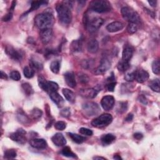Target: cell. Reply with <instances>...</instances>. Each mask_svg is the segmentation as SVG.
Masks as SVG:
<instances>
[{
	"mask_svg": "<svg viewBox=\"0 0 160 160\" xmlns=\"http://www.w3.org/2000/svg\"><path fill=\"white\" fill-rule=\"evenodd\" d=\"M139 101H140L141 103H143V105H147V103H148V101H147V98H145L144 96H140V100Z\"/></svg>",
	"mask_w": 160,
	"mask_h": 160,
	"instance_id": "f907efd6",
	"label": "cell"
},
{
	"mask_svg": "<svg viewBox=\"0 0 160 160\" xmlns=\"http://www.w3.org/2000/svg\"><path fill=\"white\" fill-rule=\"evenodd\" d=\"M159 80L158 79L151 80L149 83L150 88L155 92L159 93L160 91V87H159Z\"/></svg>",
	"mask_w": 160,
	"mask_h": 160,
	"instance_id": "4dcf8cb0",
	"label": "cell"
},
{
	"mask_svg": "<svg viewBox=\"0 0 160 160\" xmlns=\"http://www.w3.org/2000/svg\"><path fill=\"white\" fill-rule=\"evenodd\" d=\"M82 110L84 113L88 116L98 115L100 111L99 105L95 102H86L82 106Z\"/></svg>",
	"mask_w": 160,
	"mask_h": 160,
	"instance_id": "52a82bcc",
	"label": "cell"
},
{
	"mask_svg": "<svg viewBox=\"0 0 160 160\" xmlns=\"http://www.w3.org/2000/svg\"><path fill=\"white\" fill-rule=\"evenodd\" d=\"M60 114L61 116L64 118H68L71 114V111H70V108H65L63 109L60 111Z\"/></svg>",
	"mask_w": 160,
	"mask_h": 160,
	"instance_id": "c3c4849f",
	"label": "cell"
},
{
	"mask_svg": "<svg viewBox=\"0 0 160 160\" xmlns=\"http://www.w3.org/2000/svg\"><path fill=\"white\" fill-rule=\"evenodd\" d=\"M136 71H134L130 73H128L125 76V79L126 81L131 82L135 80V77H136Z\"/></svg>",
	"mask_w": 160,
	"mask_h": 160,
	"instance_id": "7bdbcfd3",
	"label": "cell"
},
{
	"mask_svg": "<svg viewBox=\"0 0 160 160\" xmlns=\"http://www.w3.org/2000/svg\"><path fill=\"white\" fill-rule=\"evenodd\" d=\"M65 80L67 85L70 88H74L76 86L75 75L73 72H66L64 75Z\"/></svg>",
	"mask_w": 160,
	"mask_h": 160,
	"instance_id": "9a60e30c",
	"label": "cell"
},
{
	"mask_svg": "<svg viewBox=\"0 0 160 160\" xmlns=\"http://www.w3.org/2000/svg\"><path fill=\"white\" fill-rule=\"evenodd\" d=\"M1 78L3 79V80H7V78H8V76L3 71H1Z\"/></svg>",
	"mask_w": 160,
	"mask_h": 160,
	"instance_id": "9f6ffc18",
	"label": "cell"
},
{
	"mask_svg": "<svg viewBox=\"0 0 160 160\" xmlns=\"http://www.w3.org/2000/svg\"><path fill=\"white\" fill-rule=\"evenodd\" d=\"M103 23L104 20L101 18H93L90 20L86 15L85 19L84 20V26L90 33H94L97 31Z\"/></svg>",
	"mask_w": 160,
	"mask_h": 160,
	"instance_id": "277c9868",
	"label": "cell"
},
{
	"mask_svg": "<svg viewBox=\"0 0 160 160\" xmlns=\"http://www.w3.org/2000/svg\"><path fill=\"white\" fill-rule=\"evenodd\" d=\"M5 52L9 57L14 61H20L23 59V54L20 51H18L11 46H7L5 48Z\"/></svg>",
	"mask_w": 160,
	"mask_h": 160,
	"instance_id": "9c48e42d",
	"label": "cell"
},
{
	"mask_svg": "<svg viewBox=\"0 0 160 160\" xmlns=\"http://www.w3.org/2000/svg\"><path fill=\"white\" fill-rule=\"evenodd\" d=\"M101 91V88H99V86H96L94 88H87L81 90V94L82 96L89 98H94L98 94L99 91Z\"/></svg>",
	"mask_w": 160,
	"mask_h": 160,
	"instance_id": "5bb4252c",
	"label": "cell"
},
{
	"mask_svg": "<svg viewBox=\"0 0 160 160\" xmlns=\"http://www.w3.org/2000/svg\"><path fill=\"white\" fill-rule=\"evenodd\" d=\"M51 141L57 147H63L66 144V140L62 133H58L52 138Z\"/></svg>",
	"mask_w": 160,
	"mask_h": 160,
	"instance_id": "e0dca14e",
	"label": "cell"
},
{
	"mask_svg": "<svg viewBox=\"0 0 160 160\" xmlns=\"http://www.w3.org/2000/svg\"><path fill=\"white\" fill-rule=\"evenodd\" d=\"M144 10H145V11H147L148 13V14H150V16H151V17H153V18H154L156 17V15H155V14H154V12L150 11V9H147V8H145Z\"/></svg>",
	"mask_w": 160,
	"mask_h": 160,
	"instance_id": "11a10c76",
	"label": "cell"
},
{
	"mask_svg": "<svg viewBox=\"0 0 160 160\" xmlns=\"http://www.w3.org/2000/svg\"><path fill=\"white\" fill-rule=\"evenodd\" d=\"M133 54V49L131 47H126L122 53V60L129 61Z\"/></svg>",
	"mask_w": 160,
	"mask_h": 160,
	"instance_id": "44dd1931",
	"label": "cell"
},
{
	"mask_svg": "<svg viewBox=\"0 0 160 160\" xmlns=\"http://www.w3.org/2000/svg\"><path fill=\"white\" fill-rule=\"evenodd\" d=\"M115 80L114 79V74L113 73H112V75L111 76V77H110L107 81H108V83L106 84V88L109 91L113 92L115 88V86L116 84V83L114 81Z\"/></svg>",
	"mask_w": 160,
	"mask_h": 160,
	"instance_id": "484cf974",
	"label": "cell"
},
{
	"mask_svg": "<svg viewBox=\"0 0 160 160\" xmlns=\"http://www.w3.org/2000/svg\"><path fill=\"white\" fill-rule=\"evenodd\" d=\"M117 68L120 71L125 72L130 68V64H129V61H126L122 60L120 62H119V63L118 64Z\"/></svg>",
	"mask_w": 160,
	"mask_h": 160,
	"instance_id": "f35d334b",
	"label": "cell"
},
{
	"mask_svg": "<svg viewBox=\"0 0 160 160\" xmlns=\"http://www.w3.org/2000/svg\"><path fill=\"white\" fill-rule=\"evenodd\" d=\"M133 119V115L132 114H128V116H126V118H125V121H127V122H130V121H132Z\"/></svg>",
	"mask_w": 160,
	"mask_h": 160,
	"instance_id": "f5cc1de1",
	"label": "cell"
},
{
	"mask_svg": "<svg viewBox=\"0 0 160 160\" xmlns=\"http://www.w3.org/2000/svg\"><path fill=\"white\" fill-rule=\"evenodd\" d=\"M79 132L80 134L83 135H86V136H92L93 134V131L88 129V128H81L79 130Z\"/></svg>",
	"mask_w": 160,
	"mask_h": 160,
	"instance_id": "bcb514c9",
	"label": "cell"
},
{
	"mask_svg": "<svg viewBox=\"0 0 160 160\" xmlns=\"http://www.w3.org/2000/svg\"><path fill=\"white\" fill-rule=\"evenodd\" d=\"M30 65L34 70H41L43 68V65L41 61L39 60H36V58H35V59H32L30 60Z\"/></svg>",
	"mask_w": 160,
	"mask_h": 160,
	"instance_id": "1f68e13d",
	"label": "cell"
},
{
	"mask_svg": "<svg viewBox=\"0 0 160 160\" xmlns=\"http://www.w3.org/2000/svg\"><path fill=\"white\" fill-rule=\"evenodd\" d=\"M68 136L72 139V140L76 143L78 144H81L83 143L84 141H86V138L83 137L81 135L75 134V133H68Z\"/></svg>",
	"mask_w": 160,
	"mask_h": 160,
	"instance_id": "4316f807",
	"label": "cell"
},
{
	"mask_svg": "<svg viewBox=\"0 0 160 160\" xmlns=\"http://www.w3.org/2000/svg\"><path fill=\"white\" fill-rule=\"evenodd\" d=\"M22 89L24 93V94L27 96H31L33 94L34 91L33 89V87L32 85L28 83H24L21 85Z\"/></svg>",
	"mask_w": 160,
	"mask_h": 160,
	"instance_id": "83f0119b",
	"label": "cell"
},
{
	"mask_svg": "<svg viewBox=\"0 0 160 160\" xmlns=\"http://www.w3.org/2000/svg\"><path fill=\"white\" fill-rule=\"evenodd\" d=\"M47 3H48V2H45V1H34V2H32V4H31V8L29 9V11L27 13H30L31 11L36 10V9H38L40 6H41L42 5H45Z\"/></svg>",
	"mask_w": 160,
	"mask_h": 160,
	"instance_id": "f1b7e54d",
	"label": "cell"
},
{
	"mask_svg": "<svg viewBox=\"0 0 160 160\" xmlns=\"http://www.w3.org/2000/svg\"><path fill=\"white\" fill-rule=\"evenodd\" d=\"M114 98L113 96L108 95L104 96L101 101V105L105 111L111 110L114 106Z\"/></svg>",
	"mask_w": 160,
	"mask_h": 160,
	"instance_id": "8fae6325",
	"label": "cell"
},
{
	"mask_svg": "<svg viewBox=\"0 0 160 160\" xmlns=\"http://www.w3.org/2000/svg\"><path fill=\"white\" fill-rule=\"evenodd\" d=\"M113 121V116L110 114H103L91 122V125L97 128H103L108 126Z\"/></svg>",
	"mask_w": 160,
	"mask_h": 160,
	"instance_id": "5b68a950",
	"label": "cell"
},
{
	"mask_svg": "<svg viewBox=\"0 0 160 160\" xmlns=\"http://www.w3.org/2000/svg\"><path fill=\"white\" fill-rule=\"evenodd\" d=\"M88 52L91 53H95L98 51L99 49V43L96 39H92L90 41L87 46Z\"/></svg>",
	"mask_w": 160,
	"mask_h": 160,
	"instance_id": "7402d4cb",
	"label": "cell"
},
{
	"mask_svg": "<svg viewBox=\"0 0 160 160\" xmlns=\"http://www.w3.org/2000/svg\"><path fill=\"white\" fill-rule=\"evenodd\" d=\"M30 115H31V117L33 120H37L41 118V116L43 115V112L41 110L38 108H34L33 110H32L30 113Z\"/></svg>",
	"mask_w": 160,
	"mask_h": 160,
	"instance_id": "74e56055",
	"label": "cell"
},
{
	"mask_svg": "<svg viewBox=\"0 0 160 160\" xmlns=\"http://www.w3.org/2000/svg\"><path fill=\"white\" fill-rule=\"evenodd\" d=\"M26 132L25 130L22 128L18 129L16 132L13 133L9 135V138L13 141H15L20 144H24L26 141V138L25 135Z\"/></svg>",
	"mask_w": 160,
	"mask_h": 160,
	"instance_id": "ba28073f",
	"label": "cell"
},
{
	"mask_svg": "<svg viewBox=\"0 0 160 160\" xmlns=\"http://www.w3.org/2000/svg\"><path fill=\"white\" fill-rule=\"evenodd\" d=\"M80 81L82 83L86 84L89 81V77L84 73H80L78 76Z\"/></svg>",
	"mask_w": 160,
	"mask_h": 160,
	"instance_id": "7dc6e473",
	"label": "cell"
},
{
	"mask_svg": "<svg viewBox=\"0 0 160 160\" xmlns=\"http://www.w3.org/2000/svg\"><path fill=\"white\" fill-rule=\"evenodd\" d=\"M121 11L123 18L129 23L138 24L140 22L139 14L132 8L125 6L121 8Z\"/></svg>",
	"mask_w": 160,
	"mask_h": 160,
	"instance_id": "8992f818",
	"label": "cell"
},
{
	"mask_svg": "<svg viewBox=\"0 0 160 160\" xmlns=\"http://www.w3.org/2000/svg\"><path fill=\"white\" fill-rule=\"evenodd\" d=\"M116 140V136L113 134H106L103 135L101 138V143L103 145H109L114 142Z\"/></svg>",
	"mask_w": 160,
	"mask_h": 160,
	"instance_id": "cb8c5ba5",
	"label": "cell"
},
{
	"mask_svg": "<svg viewBox=\"0 0 160 160\" xmlns=\"http://www.w3.org/2000/svg\"><path fill=\"white\" fill-rule=\"evenodd\" d=\"M128 110V103L127 102H118L116 106V112L120 114H122L126 111Z\"/></svg>",
	"mask_w": 160,
	"mask_h": 160,
	"instance_id": "d6a6232c",
	"label": "cell"
},
{
	"mask_svg": "<svg viewBox=\"0 0 160 160\" xmlns=\"http://www.w3.org/2000/svg\"><path fill=\"white\" fill-rule=\"evenodd\" d=\"M38 84L40 88L47 92V86H48V81L42 76H39L38 78Z\"/></svg>",
	"mask_w": 160,
	"mask_h": 160,
	"instance_id": "8d00e7d4",
	"label": "cell"
},
{
	"mask_svg": "<svg viewBox=\"0 0 160 160\" xmlns=\"http://www.w3.org/2000/svg\"><path fill=\"white\" fill-rule=\"evenodd\" d=\"M54 128L57 130L63 131L66 128V123L62 121H59L55 123L54 124Z\"/></svg>",
	"mask_w": 160,
	"mask_h": 160,
	"instance_id": "f6af8a7d",
	"label": "cell"
},
{
	"mask_svg": "<svg viewBox=\"0 0 160 160\" xmlns=\"http://www.w3.org/2000/svg\"><path fill=\"white\" fill-rule=\"evenodd\" d=\"M70 50L72 52L76 53L80 52L82 50V42L81 40H74L73 41L70 45Z\"/></svg>",
	"mask_w": 160,
	"mask_h": 160,
	"instance_id": "d4e9b609",
	"label": "cell"
},
{
	"mask_svg": "<svg viewBox=\"0 0 160 160\" xmlns=\"http://www.w3.org/2000/svg\"><path fill=\"white\" fill-rule=\"evenodd\" d=\"M61 153L66 156V157H68V158H77V156H76V154H75L71 150V148L68 147H66L65 148H64Z\"/></svg>",
	"mask_w": 160,
	"mask_h": 160,
	"instance_id": "836d02e7",
	"label": "cell"
},
{
	"mask_svg": "<svg viewBox=\"0 0 160 160\" xmlns=\"http://www.w3.org/2000/svg\"><path fill=\"white\" fill-rule=\"evenodd\" d=\"M53 31L51 28L45 29V30H41L39 36L40 39L43 44H48V43L53 38Z\"/></svg>",
	"mask_w": 160,
	"mask_h": 160,
	"instance_id": "4fadbf2b",
	"label": "cell"
},
{
	"mask_svg": "<svg viewBox=\"0 0 160 160\" xmlns=\"http://www.w3.org/2000/svg\"><path fill=\"white\" fill-rule=\"evenodd\" d=\"M113 158L115 159H118V160H119V159H122V158H121V156H119V155H117V154L114 155V157H113Z\"/></svg>",
	"mask_w": 160,
	"mask_h": 160,
	"instance_id": "91938a15",
	"label": "cell"
},
{
	"mask_svg": "<svg viewBox=\"0 0 160 160\" xmlns=\"http://www.w3.org/2000/svg\"><path fill=\"white\" fill-rule=\"evenodd\" d=\"M10 78L14 80V81H19L20 80L21 76L20 73L18 72V71H13L10 73L9 75Z\"/></svg>",
	"mask_w": 160,
	"mask_h": 160,
	"instance_id": "ee69618b",
	"label": "cell"
},
{
	"mask_svg": "<svg viewBox=\"0 0 160 160\" xmlns=\"http://www.w3.org/2000/svg\"><path fill=\"white\" fill-rule=\"evenodd\" d=\"M138 28V24L134 23H129L127 27V32L129 34H133L137 32Z\"/></svg>",
	"mask_w": 160,
	"mask_h": 160,
	"instance_id": "60d3db41",
	"label": "cell"
},
{
	"mask_svg": "<svg viewBox=\"0 0 160 160\" xmlns=\"http://www.w3.org/2000/svg\"><path fill=\"white\" fill-rule=\"evenodd\" d=\"M50 97L51 99L57 105L58 107L61 108L63 106L65 103L64 99L57 92H53L50 93Z\"/></svg>",
	"mask_w": 160,
	"mask_h": 160,
	"instance_id": "ac0fdd59",
	"label": "cell"
},
{
	"mask_svg": "<svg viewBox=\"0 0 160 160\" xmlns=\"http://www.w3.org/2000/svg\"><path fill=\"white\" fill-rule=\"evenodd\" d=\"M17 118L19 122L24 125H28L30 123V118L23 111V110L19 109L17 113Z\"/></svg>",
	"mask_w": 160,
	"mask_h": 160,
	"instance_id": "ffe728a7",
	"label": "cell"
},
{
	"mask_svg": "<svg viewBox=\"0 0 160 160\" xmlns=\"http://www.w3.org/2000/svg\"><path fill=\"white\" fill-rule=\"evenodd\" d=\"M23 74H24V76L26 78H28V79L32 78L34 76L35 70L32 67L26 66L24 68V69H23Z\"/></svg>",
	"mask_w": 160,
	"mask_h": 160,
	"instance_id": "e575fe53",
	"label": "cell"
},
{
	"mask_svg": "<svg viewBox=\"0 0 160 160\" xmlns=\"http://www.w3.org/2000/svg\"><path fill=\"white\" fill-rule=\"evenodd\" d=\"M90 9L98 13H103L110 11L112 8L110 3L106 0H95L90 3Z\"/></svg>",
	"mask_w": 160,
	"mask_h": 160,
	"instance_id": "3957f363",
	"label": "cell"
},
{
	"mask_svg": "<svg viewBox=\"0 0 160 160\" xmlns=\"http://www.w3.org/2000/svg\"><path fill=\"white\" fill-rule=\"evenodd\" d=\"M148 3L151 6L154 8L157 5V1H154V0H151V1H148Z\"/></svg>",
	"mask_w": 160,
	"mask_h": 160,
	"instance_id": "db71d44e",
	"label": "cell"
},
{
	"mask_svg": "<svg viewBox=\"0 0 160 160\" xmlns=\"http://www.w3.org/2000/svg\"><path fill=\"white\" fill-rule=\"evenodd\" d=\"M111 61L108 59L107 58H103L101 60L99 66L95 69V73L97 75H102L106 73L111 67Z\"/></svg>",
	"mask_w": 160,
	"mask_h": 160,
	"instance_id": "30bf717a",
	"label": "cell"
},
{
	"mask_svg": "<svg viewBox=\"0 0 160 160\" xmlns=\"http://www.w3.org/2000/svg\"><path fill=\"white\" fill-rule=\"evenodd\" d=\"M62 93L65 97V98L69 101L70 103H74L75 101L76 96L75 94L74 93L73 91H72L71 90L67 89V88H64L62 90Z\"/></svg>",
	"mask_w": 160,
	"mask_h": 160,
	"instance_id": "603a6c76",
	"label": "cell"
},
{
	"mask_svg": "<svg viewBox=\"0 0 160 160\" xmlns=\"http://www.w3.org/2000/svg\"><path fill=\"white\" fill-rule=\"evenodd\" d=\"M17 156V151L14 150H8L6 151H5L4 154V158L5 159H14Z\"/></svg>",
	"mask_w": 160,
	"mask_h": 160,
	"instance_id": "ab89813d",
	"label": "cell"
},
{
	"mask_svg": "<svg viewBox=\"0 0 160 160\" xmlns=\"http://www.w3.org/2000/svg\"><path fill=\"white\" fill-rule=\"evenodd\" d=\"M13 18V13L11 12H9L7 14H6V15H5L3 17V18H2V20L3 21H8L9 20H11Z\"/></svg>",
	"mask_w": 160,
	"mask_h": 160,
	"instance_id": "681fc988",
	"label": "cell"
},
{
	"mask_svg": "<svg viewBox=\"0 0 160 160\" xmlns=\"http://www.w3.org/2000/svg\"><path fill=\"white\" fill-rule=\"evenodd\" d=\"M134 138L138 140H140L143 138V135L141 133H136L134 134Z\"/></svg>",
	"mask_w": 160,
	"mask_h": 160,
	"instance_id": "816d5d0a",
	"label": "cell"
},
{
	"mask_svg": "<svg viewBox=\"0 0 160 160\" xmlns=\"http://www.w3.org/2000/svg\"><path fill=\"white\" fill-rule=\"evenodd\" d=\"M152 71L155 75H159L160 73V63L158 60H154L152 63Z\"/></svg>",
	"mask_w": 160,
	"mask_h": 160,
	"instance_id": "b9f144b4",
	"label": "cell"
},
{
	"mask_svg": "<svg viewBox=\"0 0 160 160\" xmlns=\"http://www.w3.org/2000/svg\"><path fill=\"white\" fill-rule=\"evenodd\" d=\"M71 3V2H65L56 6L58 18L63 24H69L72 20V13L70 9Z\"/></svg>",
	"mask_w": 160,
	"mask_h": 160,
	"instance_id": "6da1fadb",
	"label": "cell"
},
{
	"mask_svg": "<svg viewBox=\"0 0 160 160\" xmlns=\"http://www.w3.org/2000/svg\"><path fill=\"white\" fill-rule=\"evenodd\" d=\"M94 159H106L105 158L101 157V156H95L93 158Z\"/></svg>",
	"mask_w": 160,
	"mask_h": 160,
	"instance_id": "680465c9",
	"label": "cell"
},
{
	"mask_svg": "<svg viewBox=\"0 0 160 160\" xmlns=\"http://www.w3.org/2000/svg\"><path fill=\"white\" fill-rule=\"evenodd\" d=\"M50 69L53 73L58 74L60 69V62L58 60L52 61L50 65Z\"/></svg>",
	"mask_w": 160,
	"mask_h": 160,
	"instance_id": "d590c367",
	"label": "cell"
},
{
	"mask_svg": "<svg viewBox=\"0 0 160 160\" xmlns=\"http://www.w3.org/2000/svg\"><path fill=\"white\" fill-rule=\"evenodd\" d=\"M30 144L33 148L39 150L45 149L48 146L47 141L42 138H33L30 140Z\"/></svg>",
	"mask_w": 160,
	"mask_h": 160,
	"instance_id": "7c38bea8",
	"label": "cell"
},
{
	"mask_svg": "<svg viewBox=\"0 0 160 160\" xmlns=\"http://www.w3.org/2000/svg\"><path fill=\"white\" fill-rule=\"evenodd\" d=\"M16 3H17L16 2H12L11 7V8H10L11 11H13V9H14V8H15V6H16ZM11 11H10V12H11Z\"/></svg>",
	"mask_w": 160,
	"mask_h": 160,
	"instance_id": "6f0895ef",
	"label": "cell"
},
{
	"mask_svg": "<svg viewBox=\"0 0 160 160\" xmlns=\"http://www.w3.org/2000/svg\"><path fill=\"white\" fill-rule=\"evenodd\" d=\"M59 89V86L58 84L53 81H48V86H47V92L48 93L57 92V91Z\"/></svg>",
	"mask_w": 160,
	"mask_h": 160,
	"instance_id": "f546056e",
	"label": "cell"
},
{
	"mask_svg": "<svg viewBox=\"0 0 160 160\" xmlns=\"http://www.w3.org/2000/svg\"><path fill=\"white\" fill-rule=\"evenodd\" d=\"M124 28V24L120 21H114L106 26V30L110 33H115L121 31Z\"/></svg>",
	"mask_w": 160,
	"mask_h": 160,
	"instance_id": "2e32d148",
	"label": "cell"
},
{
	"mask_svg": "<svg viewBox=\"0 0 160 160\" xmlns=\"http://www.w3.org/2000/svg\"><path fill=\"white\" fill-rule=\"evenodd\" d=\"M54 22L53 14L50 12H45L38 14L35 18V25L41 30L51 28Z\"/></svg>",
	"mask_w": 160,
	"mask_h": 160,
	"instance_id": "7a4b0ae2",
	"label": "cell"
},
{
	"mask_svg": "<svg viewBox=\"0 0 160 160\" xmlns=\"http://www.w3.org/2000/svg\"><path fill=\"white\" fill-rule=\"evenodd\" d=\"M149 73L145 70L141 69L139 71H136L135 80L139 83H143L145 81H147L149 79Z\"/></svg>",
	"mask_w": 160,
	"mask_h": 160,
	"instance_id": "d6986e66",
	"label": "cell"
}]
</instances>
